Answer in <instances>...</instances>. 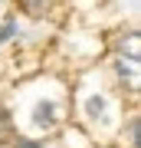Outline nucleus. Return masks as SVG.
I'll return each mask as SVG.
<instances>
[{
    "label": "nucleus",
    "mask_w": 141,
    "mask_h": 148,
    "mask_svg": "<svg viewBox=\"0 0 141 148\" xmlns=\"http://www.w3.org/2000/svg\"><path fill=\"white\" fill-rule=\"evenodd\" d=\"M56 122H59V106L56 102H40L33 109V125L36 128H52Z\"/></svg>",
    "instance_id": "f257e3e1"
},
{
    "label": "nucleus",
    "mask_w": 141,
    "mask_h": 148,
    "mask_svg": "<svg viewBox=\"0 0 141 148\" xmlns=\"http://www.w3.org/2000/svg\"><path fill=\"white\" fill-rule=\"evenodd\" d=\"M23 3H26V13L30 16H43V13H49L52 0H23Z\"/></svg>",
    "instance_id": "f03ea898"
},
{
    "label": "nucleus",
    "mask_w": 141,
    "mask_h": 148,
    "mask_svg": "<svg viewBox=\"0 0 141 148\" xmlns=\"http://www.w3.org/2000/svg\"><path fill=\"white\" fill-rule=\"evenodd\" d=\"M10 36H13V23H7V27L0 30V43H7V40H10Z\"/></svg>",
    "instance_id": "7ed1b4c3"
},
{
    "label": "nucleus",
    "mask_w": 141,
    "mask_h": 148,
    "mask_svg": "<svg viewBox=\"0 0 141 148\" xmlns=\"http://www.w3.org/2000/svg\"><path fill=\"white\" fill-rule=\"evenodd\" d=\"M26 148H36V145H26Z\"/></svg>",
    "instance_id": "20e7f679"
}]
</instances>
